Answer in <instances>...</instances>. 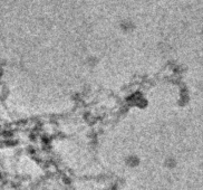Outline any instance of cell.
Here are the masks:
<instances>
[{
	"label": "cell",
	"instance_id": "6da1fadb",
	"mask_svg": "<svg viewBox=\"0 0 203 190\" xmlns=\"http://www.w3.org/2000/svg\"><path fill=\"white\" fill-rule=\"evenodd\" d=\"M138 162H140V159L136 156H129L128 158H126V164L128 167H136L138 166Z\"/></svg>",
	"mask_w": 203,
	"mask_h": 190
},
{
	"label": "cell",
	"instance_id": "7a4b0ae2",
	"mask_svg": "<svg viewBox=\"0 0 203 190\" xmlns=\"http://www.w3.org/2000/svg\"><path fill=\"white\" fill-rule=\"evenodd\" d=\"M164 166H165L166 168H169V169H173V168L176 166V161H175V159H173V158H169V159L165 160Z\"/></svg>",
	"mask_w": 203,
	"mask_h": 190
}]
</instances>
